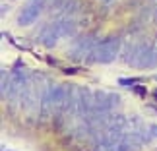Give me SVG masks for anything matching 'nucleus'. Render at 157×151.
<instances>
[{
  "label": "nucleus",
  "mask_w": 157,
  "mask_h": 151,
  "mask_svg": "<svg viewBox=\"0 0 157 151\" xmlns=\"http://www.w3.org/2000/svg\"><path fill=\"white\" fill-rule=\"evenodd\" d=\"M76 31V21L74 20H58L54 23H49L41 31V43L45 47H54L62 37H70Z\"/></svg>",
  "instance_id": "f257e3e1"
},
{
  "label": "nucleus",
  "mask_w": 157,
  "mask_h": 151,
  "mask_svg": "<svg viewBox=\"0 0 157 151\" xmlns=\"http://www.w3.org/2000/svg\"><path fill=\"white\" fill-rule=\"evenodd\" d=\"M120 45H122L120 37H109L107 41H103V43L97 45V49L93 51V54H91L89 60H91V62H99V64L113 62V60L118 56V52H120Z\"/></svg>",
  "instance_id": "f03ea898"
},
{
  "label": "nucleus",
  "mask_w": 157,
  "mask_h": 151,
  "mask_svg": "<svg viewBox=\"0 0 157 151\" xmlns=\"http://www.w3.org/2000/svg\"><path fill=\"white\" fill-rule=\"evenodd\" d=\"M97 45H99V41L95 37H83L80 41H76L74 47L70 49V58H74V60L86 58V60H89L91 54H93V51L97 49Z\"/></svg>",
  "instance_id": "7ed1b4c3"
},
{
  "label": "nucleus",
  "mask_w": 157,
  "mask_h": 151,
  "mask_svg": "<svg viewBox=\"0 0 157 151\" xmlns=\"http://www.w3.org/2000/svg\"><path fill=\"white\" fill-rule=\"evenodd\" d=\"M41 6H43V2H33V0H29V4L20 12V16H17V25H21V27L31 25L41 14Z\"/></svg>",
  "instance_id": "20e7f679"
},
{
  "label": "nucleus",
  "mask_w": 157,
  "mask_h": 151,
  "mask_svg": "<svg viewBox=\"0 0 157 151\" xmlns=\"http://www.w3.org/2000/svg\"><path fill=\"white\" fill-rule=\"evenodd\" d=\"M157 66V49L155 47H147L146 54H144L142 62H140V68H155Z\"/></svg>",
  "instance_id": "39448f33"
},
{
  "label": "nucleus",
  "mask_w": 157,
  "mask_h": 151,
  "mask_svg": "<svg viewBox=\"0 0 157 151\" xmlns=\"http://www.w3.org/2000/svg\"><path fill=\"white\" fill-rule=\"evenodd\" d=\"M149 132H151V134L157 138V124H149Z\"/></svg>",
  "instance_id": "423d86ee"
},
{
  "label": "nucleus",
  "mask_w": 157,
  "mask_h": 151,
  "mask_svg": "<svg viewBox=\"0 0 157 151\" xmlns=\"http://www.w3.org/2000/svg\"><path fill=\"white\" fill-rule=\"evenodd\" d=\"M99 2H101V4H105V6H107V4H113V2H114V0H99Z\"/></svg>",
  "instance_id": "0eeeda50"
},
{
  "label": "nucleus",
  "mask_w": 157,
  "mask_h": 151,
  "mask_svg": "<svg viewBox=\"0 0 157 151\" xmlns=\"http://www.w3.org/2000/svg\"><path fill=\"white\" fill-rule=\"evenodd\" d=\"M153 17H155V21H157V6H155V10H153Z\"/></svg>",
  "instance_id": "6e6552de"
}]
</instances>
